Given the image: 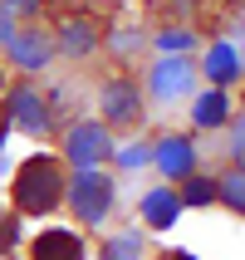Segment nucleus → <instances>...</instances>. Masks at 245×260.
<instances>
[{
  "label": "nucleus",
  "instance_id": "7",
  "mask_svg": "<svg viewBox=\"0 0 245 260\" xmlns=\"http://www.w3.org/2000/svg\"><path fill=\"white\" fill-rule=\"evenodd\" d=\"M191 88V69L182 59H162L157 69H152V93L157 99H177V93H187Z\"/></svg>",
  "mask_w": 245,
  "mask_h": 260
},
{
  "label": "nucleus",
  "instance_id": "4",
  "mask_svg": "<svg viewBox=\"0 0 245 260\" xmlns=\"http://www.w3.org/2000/svg\"><path fill=\"white\" fill-rule=\"evenodd\" d=\"M5 113H10L15 123L25 128V133H44V128H49V113H44V99L34 93V88H15V93H10V108H5Z\"/></svg>",
  "mask_w": 245,
  "mask_h": 260
},
{
  "label": "nucleus",
  "instance_id": "20",
  "mask_svg": "<svg viewBox=\"0 0 245 260\" xmlns=\"http://www.w3.org/2000/svg\"><path fill=\"white\" fill-rule=\"evenodd\" d=\"M10 40H15V29H10V15L0 10V44H10Z\"/></svg>",
  "mask_w": 245,
  "mask_h": 260
},
{
  "label": "nucleus",
  "instance_id": "8",
  "mask_svg": "<svg viewBox=\"0 0 245 260\" xmlns=\"http://www.w3.org/2000/svg\"><path fill=\"white\" fill-rule=\"evenodd\" d=\"M10 54H15V64H20V69H44V64H49V54H54V44L44 40V35H34V29H29V35H15V40H10Z\"/></svg>",
  "mask_w": 245,
  "mask_h": 260
},
{
  "label": "nucleus",
  "instance_id": "22",
  "mask_svg": "<svg viewBox=\"0 0 245 260\" xmlns=\"http://www.w3.org/2000/svg\"><path fill=\"white\" fill-rule=\"evenodd\" d=\"M5 128H10V113H0V143H5Z\"/></svg>",
  "mask_w": 245,
  "mask_h": 260
},
{
  "label": "nucleus",
  "instance_id": "15",
  "mask_svg": "<svg viewBox=\"0 0 245 260\" xmlns=\"http://www.w3.org/2000/svg\"><path fill=\"white\" fill-rule=\"evenodd\" d=\"M137 250H143V241H137V236H118V241H108L103 260H137Z\"/></svg>",
  "mask_w": 245,
  "mask_h": 260
},
{
  "label": "nucleus",
  "instance_id": "13",
  "mask_svg": "<svg viewBox=\"0 0 245 260\" xmlns=\"http://www.w3.org/2000/svg\"><path fill=\"white\" fill-rule=\"evenodd\" d=\"M216 197L231 206V211H245V172H231V177L216 187Z\"/></svg>",
  "mask_w": 245,
  "mask_h": 260
},
{
  "label": "nucleus",
  "instance_id": "12",
  "mask_svg": "<svg viewBox=\"0 0 245 260\" xmlns=\"http://www.w3.org/2000/svg\"><path fill=\"white\" fill-rule=\"evenodd\" d=\"M196 123H201V128H221V123H226V93H206V99L196 103Z\"/></svg>",
  "mask_w": 245,
  "mask_h": 260
},
{
  "label": "nucleus",
  "instance_id": "11",
  "mask_svg": "<svg viewBox=\"0 0 245 260\" xmlns=\"http://www.w3.org/2000/svg\"><path fill=\"white\" fill-rule=\"evenodd\" d=\"M143 216L152 221L157 231H167V226L177 221V197H172V191H147V197H143Z\"/></svg>",
  "mask_w": 245,
  "mask_h": 260
},
{
  "label": "nucleus",
  "instance_id": "9",
  "mask_svg": "<svg viewBox=\"0 0 245 260\" xmlns=\"http://www.w3.org/2000/svg\"><path fill=\"white\" fill-rule=\"evenodd\" d=\"M103 113L113 118V123H132L137 118V88L128 79H118V84L103 88Z\"/></svg>",
  "mask_w": 245,
  "mask_h": 260
},
{
  "label": "nucleus",
  "instance_id": "14",
  "mask_svg": "<svg viewBox=\"0 0 245 260\" xmlns=\"http://www.w3.org/2000/svg\"><path fill=\"white\" fill-rule=\"evenodd\" d=\"M64 49H69V54H88V49H93V29H88L84 20L69 25V29H64Z\"/></svg>",
  "mask_w": 245,
  "mask_h": 260
},
{
  "label": "nucleus",
  "instance_id": "10",
  "mask_svg": "<svg viewBox=\"0 0 245 260\" xmlns=\"http://www.w3.org/2000/svg\"><path fill=\"white\" fill-rule=\"evenodd\" d=\"M235 74H240V49H235V44H216V49L206 54V79L231 84Z\"/></svg>",
  "mask_w": 245,
  "mask_h": 260
},
{
  "label": "nucleus",
  "instance_id": "2",
  "mask_svg": "<svg viewBox=\"0 0 245 260\" xmlns=\"http://www.w3.org/2000/svg\"><path fill=\"white\" fill-rule=\"evenodd\" d=\"M69 202H74V211H79L84 221H103L108 206H113V187H108V177H98L93 167H84V172L74 177V187H69Z\"/></svg>",
  "mask_w": 245,
  "mask_h": 260
},
{
  "label": "nucleus",
  "instance_id": "5",
  "mask_svg": "<svg viewBox=\"0 0 245 260\" xmlns=\"http://www.w3.org/2000/svg\"><path fill=\"white\" fill-rule=\"evenodd\" d=\"M29 260H84V241L74 231H44V236H34Z\"/></svg>",
  "mask_w": 245,
  "mask_h": 260
},
{
  "label": "nucleus",
  "instance_id": "1",
  "mask_svg": "<svg viewBox=\"0 0 245 260\" xmlns=\"http://www.w3.org/2000/svg\"><path fill=\"white\" fill-rule=\"evenodd\" d=\"M59 191H64V182H59L54 157H29L25 167L15 172V206L29 211V216H44V211L59 202Z\"/></svg>",
  "mask_w": 245,
  "mask_h": 260
},
{
  "label": "nucleus",
  "instance_id": "23",
  "mask_svg": "<svg viewBox=\"0 0 245 260\" xmlns=\"http://www.w3.org/2000/svg\"><path fill=\"white\" fill-rule=\"evenodd\" d=\"M172 260H196V255H187V250H177V255H172Z\"/></svg>",
  "mask_w": 245,
  "mask_h": 260
},
{
  "label": "nucleus",
  "instance_id": "19",
  "mask_svg": "<svg viewBox=\"0 0 245 260\" xmlns=\"http://www.w3.org/2000/svg\"><path fill=\"white\" fill-rule=\"evenodd\" d=\"M235 157H240V162H245V113H240V118H235Z\"/></svg>",
  "mask_w": 245,
  "mask_h": 260
},
{
  "label": "nucleus",
  "instance_id": "21",
  "mask_svg": "<svg viewBox=\"0 0 245 260\" xmlns=\"http://www.w3.org/2000/svg\"><path fill=\"white\" fill-rule=\"evenodd\" d=\"M5 5H10V10H34L40 0H5Z\"/></svg>",
  "mask_w": 245,
  "mask_h": 260
},
{
  "label": "nucleus",
  "instance_id": "6",
  "mask_svg": "<svg viewBox=\"0 0 245 260\" xmlns=\"http://www.w3.org/2000/svg\"><path fill=\"white\" fill-rule=\"evenodd\" d=\"M152 157H157V167L167 177H191V167H196V147H191L187 138H162Z\"/></svg>",
  "mask_w": 245,
  "mask_h": 260
},
{
  "label": "nucleus",
  "instance_id": "17",
  "mask_svg": "<svg viewBox=\"0 0 245 260\" xmlns=\"http://www.w3.org/2000/svg\"><path fill=\"white\" fill-rule=\"evenodd\" d=\"M211 197H216V187H211L206 177H191V187H187V202H191V206H206Z\"/></svg>",
  "mask_w": 245,
  "mask_h": 260
},
{
  "label": "nucleus",
  "instance_id": "18",
  "mask_svg": "<svg viewBox=\"0 0 245 260\" xmlns=\"http://www.w3.org/2000/svg\"><path fill=\"white\" fill-rule=\"evenodd\" d=\"M147 157H152V147H143V143H132V147H123V152H118V162H123V167H143Z\"/></svg>",
  "mask_w": 245,
  "mask_h": 260
},
{
  "label": "nucleus",
  "instance_id": "16",
  "mask_svg": "<svg viewBox=\"0 0 245 260\" xmlns=\"http://www.w3.org/2000/svg\"><path fill=\"white\" fill-rule=\"evenodd\" d=\"M157 44L167 49V54H177V49H187V44H191V29H182V25H177V29H162Z\"/></svg>",
  "mask_w": 245,
  "mask_h": 260
},
{
  "label": "nucleus",
  "instance_id": "3",
  "mask_svg": "<svg viewBox=\"0 0 245 260\" xmlns=\"http://www.w3.org/2000/svg\"><path fill=\"white\" fill-rule=\"evenodd\" d=\"M64 152H69V162H79V167H93V162L108 152V133H103L98 123H79V128H69Z\"/></svg>",
  "mask_w": 245,
  "mask_h": 260
}]
</instances>
